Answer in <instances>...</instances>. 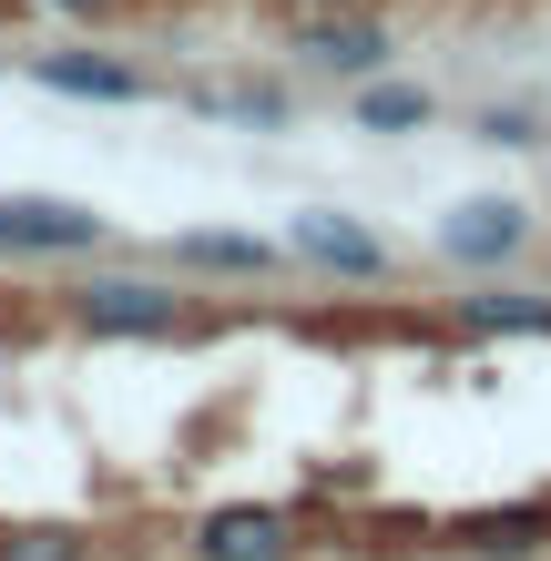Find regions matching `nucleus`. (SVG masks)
Returning a JSON list of instances; mask_svg holds the SVG:
<instances>
[{"label": "nucleus", "mask_w": 551, "mask_h": 561, "mask_svg": "<svg viewBox=\"0 0 551 561\" xmlns=\"http://www.w3.org/2000/svg\"><path fill=\"white\" fill-rule=\"evenodd\" d=\"M72 327H82V337H174L184 296L153 286V276H82L72 286Z\"/></svg>", "instance_id": "nucleus-1"}, {"label": "nucleus", "mask_w": 551, "mask_h": 561, "mask_svg": "<svg viewBox=\"0 0 551 561\" xmlns=\"http://www.w3.org/2000/svg\"><path fill=\"white\" fill-rule=\"evenodd\" d=\"M113 225L72 194H0V255H103Z\"/></svg>", "instance_id": "nucleus-2"}, {"label": "nucleus", "mask_w": 551, "mask_h": 561, "mask_svg": "<svg viewBox=\"0 0 551 561\" xmlns=\"http://www.w3.org/2000/svg\"><path fill=\"white\" fill-rule=\"evenodd\" d=\"M521 245H531V205H510V194H460L439 215V255L470 266V276H501Z\"/></svg>", "instance_id": "nucleus-3"}, {"label": "nucleus", "mask_w": 551, "mask_h": 561, "mask_svg": "<svg viewBox=\"0 0 551 561\" xmlns=\"http://www.w3.org/2000/svg\"><path fill=\"white\" fill-rule=\"evenodd\" d=\"M286 255H297V266H317V276H358V286H378V276H388V245L368 236L358 215H337V205L286 215Z\"/></svg>", "instance_id": "nucleus-4"}, {"label": "nucleus", "mask_w": 551, "mask_h": 561, "mask_svg": "<svg viewBox=\"0 0 551 561\" xmlns=\"http://www.w3.org/2000/svg\"><path fill=\"white\" fill-rule=\"evenodd\" d=\"M297 51H307L328 82H368V72H388V31L358 21V11H307V21H297Z\"/></svg>", "instance_id": "nucleus-5"}, {"label": "nucleus", "mask_w": 551, "mask_h": 561, "mask_svg": "<svg viewBox=\"0 0 551 561\" xmlns=\"http://www.w3.org/2000/svg\"><path fill=\"white\" fill-rule=\"evenodd\" d=\"M31 82L42 92H72V103H153V82L113 51H31Z\"/></svg>", "instance_id": "nucleus-6"}, {"label": "nucleus", "mask_w": 551, "mask_h": 561, "mask_svg": "<svg viewBox=\"0 0 551 561\" xmlns=\"http://www.w3.org/2000/svg\"><path fill=\"white\" fill-rule=\"evenodd\" d=\"M174 266H194V276H255V286H266L286 266V245L236 236V225H194V236H174Z\"/></svg>", "instance_id": "nucleus-7"}, {"label": "nucleus", "mask_w": 551, "mask_h": 561, "mask_svg": "<svg viewBox=\"0 0 551 561\" xmlns=\"http://www.w3.org/2000/svg\"><path fill=\"white\" fill-rule=\"evenodd\" d=\"M347 113H358V134H418V123H429L439 103H429V82L368 72V82H358V103H347Z\"/></svg>", "instance_id": "nucleus-8"}, {"label": "nucleus", "mask_w": 551, "mask_h": 561, "mask_svg": "<svg viewBox=\"0 0 551 561\" xmlns=\"http://www.w3.org/2000/svg\"><path fill=\"white\" fill-rule=\"evenodd\" d=\"M194 541H205V561H276L286 551V511H215Z\"/></svg>", "instance_id": "nucleus-9"}, {"label": "nucleus", "mask_w": 551, "mask_h": 561, "mask_svg": "<svg viewBox=\"0 0 551 561\" xmlns=\"http://www.w3.org/2000/svg\"><path fill=\"white\" fill-rule=\"evenodd\" d=\"M460 327H480V337H551V296H521V286L460 296Z\"/></svg>", "instance_id": "nucleus-10"}, {"label": "nucleus", "mask_w": 551, "mask_h": 561, "mask_svg": "<svg viewBox=\"0 0 551 561\" xmlns=\"http://www.w3.org/2000/svg\"><path fill=\"white\" fill-rule=\"evenodd\" d=\"M194 113H215V123H255V134H286V113H297V103H286L276 82H205V92H194Z\"/></svg>", "instance_id": "nucleus-11"}, {"label": "nucleus", "mask_w": 551, "mask_h": 561, "mask_svg": "<svg viewBox=\"0 0 551 561\" xmlns=\"http://www.w3.org/2000/svg\"><path fill=\"white\" fill-rule=\"evenodd\" d=\"M541 531H551V511H491V520H470V551L521 561V551H541Z\"/></svg>", "instance_id": "nucleus-12"}, {"label": "nucleus", "mask_w": 551, "mask_h": 561, "mask_svg": "<svg viewBox=\"0 0 551 561\" xmlns=\"http://www.w3.org/2000/svg\"><path fill=\"white\" fill-rule=\"evenodd\" d=\"M480 144H531V113L521 103H510V113L491 103V113H480Z\"/></svg>", "instance_id": "nucleus-13"}, {"label": "nucleus", "mask_w": 551, "mask_h": 561, "mask_svg": "<svg viewBox=\"0 0 551 561\" xmlns=\"http://www.w3.org/2000/svg\"><path fill=\"white\" fill-rule=\"evenodd\" d=\"M0 561H72V541H61V531H31V541H0Z\"/></svg>", "instance_id": "nucleus-14"}, {"label": "nucleus", "mask_w": 551, "mask_h": 561, "mask_svg": "<svg viewBox=\"0 0 551 561\" xmlns=\"http://www.w3.org/2000/svg\"><path fill=\"white\" fill-rule=\"evenodd\" d=\"M42 11H61V21H113L123 0H42Z\"/></svg>", "instance_id": "nucleus-15"}, {"label": "nucleus", "mask_w": 551, "mask_h": 561, "mask_svg": "<svg viewBox=\"0 0 551 561\" xmlns=\"http://www.w3.org/2000/svg\"><path fill=\"white\" fill-rule=\"evenodd\" d=\"M297 11H358V0H297Z\"/></svg>", "instance_id": "nucleus-16"}]
</instances>
